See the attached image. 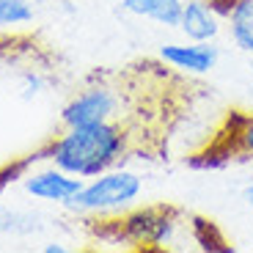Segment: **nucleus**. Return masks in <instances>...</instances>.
I'll list each match as a JSON object with an SVG mask.
<instances>
[{
	"label": "nucleus",
	"mask_w": 253,
	"mask_h": 253,
	"mask_svg": "<svg viewBox=\"0 0 253 253\" xmlns=\"http://www.w3.org/2000/svg\"><path fill=\"white\" fill-rule=\"evenodd\" d=\"M129 149V135L119 121L66 126V132L50 146V160L80 179H94L110 171Z\"/></svg>",
	"instance_id": "f257e3e1"
},
{
	"label": "nucleus",
	"mask_w": 253,
	"mask_h": 253,
	"mask_svg": "<svg viewBox=\"0 0 253 253\" xmlns=\"http://www.w3.org/2000/svg\"><path fill=\"white\" fill-rule=\"evenodd\" d=\"M143 193V182L138 173L124 171V168H110V171L94 176L88 184H83L80 193L72 198L66 207L80 209V212H119V209L132 207Z\"/></svg>",
	"instance_id": "f03ea898"
},
{
	"label": "nucleus",
	"mask_w": 253,
	"mask_h": 253,
	"mask_svg": "<svg viewBox=\"0 0 253 253\" xmlns=\"http://www.w3.org/2000/svg\"><path fill=\"white\" fill-rule=\"evenodd\" d=\"M253 160V113H228L217 138L190 160L196 168H217Z\"/></svg>",
	"instance_id": "7ed1b4c3"
},
{
	"label": "nucleus",
	"mask_w": 253,
	"mask_h": 253,
	"mask_svg": "<svg viewBox=\"0 0 253 253\" xmlns=\"http://www.w3.org/2000/svg\"><path fill=\"white\" fill-rule=\"evenodd\" d=\"M121 110V94L105 85H96L77 94L75 99L61 110V121L66 126L80 124H99V121H116Z\"/></svg>",
	"instance_id": "20e7f679"
},
{
	"label": "nucleus",
	"mask_w": 253,
	"mask_h": 253,
	"mask_svg": "<svg viewBox=\"0 0 253 253\" xmlns=\"http://www.w3.org/2000/svg\"><path fill=\"white\" fill-rule=\"evenodd\" d=\"M126 234L135 245L140 248H165L173 240L179 228L176 220V209L171 207H160V209H143L138 215L126 217L124 223Z\"/></svg>",
	"instance_id": "39448f33"
},
{
	"label": "nucleus",
	"mask_w": 253,
	"mask_h": 253,
	"mask_svg": "<svg viewBox=\"0 0 253 253\" xmlns=\"http://www.w3.org/2000/svg\"><path fill=\"white\" fill-rule=\"evenodd\" d=\"M217 47L212 42H184L160 47V61L179 75H207L217 66Z\"/></svg>",
	"instance_id": "423d86ee"
},
{
	"label": "nucleus",
	"mask_w": 253,
	"mask_h": 253,
	"mask_svg": "<svg viewBox=\"0 0 253 253\" xmlns=\"http://www.w3.org/2000/svg\"><path fill=\"white\" fill-rule=\"evenodd\" d=\"M80 187H83V179L75 176V173H66L58 165L25 179L28 193L39 201H50V204H69L80 193Z\"/></svg>",
	"instance_id": "0eeeda50"
},
{
	"label": "nucleus",
	"mask_w": 253,
	"mask_h": 253,
	"mask_svg": "<svg viewBox=\"0 0 253 253\" xmlns=\"http://www.w3.org/2000/svg\"><path fill=\"white\" fill-rule=\"evenodd\" d=\"M179 31L187 42H215L220 33V17L217 8L207 0H187L179 14Z\"/></svg>",
	"instance_id": "6e6552de"
},
{
	"label": "nucleus",
	"mask_w": 253,
	"mask_h": 253,
	"mask_svg": "<svg viewBox=\"0 0 253 253\" xmlns=\"http://www.w3.org/2000/svg\"><path fill=\"white\" fill-rule=\"evenodd\" d=\"M226 25L231 42L253 58V0H231L226 6Z\"/></svg>",
	"instance_id": "1a4fd4ad"
},
{
	"label": "nucleus",
	"mask_w": 253,
	"mask_h": 253,
	"mask_svg": "<svg viewBox=\"0 0 253 253\" xmlns=\"http://www.w3.org/2000/svg\"><path fill=\"white\" fill-rule=\"evenodd\" d=\"M184 0H121V8L126 14H135L140 19H152L157 25L176 28Z\"/></svg>",
	"instance_id": "9d476101"
},
{
	"label": "nucleus",
	"mask_w": 253,
	"mask_h": 253,
	"mask_svg": "<svg viewBox=\"0 0 253 253\" xmlns=\"http://www.w3.org/2000/svg\"><path fill=\"white\" fill-rule=\"evenodd\" d=\"M33 19V6L28 0H0V28L28 25Z\"/></svg>",
	"instance_id": "9b49d317"
},
{
	"label": "nucleus",
	"mask_w": 253,
	"mask_h": 253,
	"mask_svg": "<svg viewBox=\"0 0 253 253\" xmlns=\"http://www.w3.org/2000/svg\"><path fill=\"white\" fill-rule=\"evenodd\" d=\"M39 88H42V77H39V75H28L25 77V88H22V91H25V96H36Z\"/></svg>",
	"instance_id": "f8f14e48"
},
{
	"label": "nucleus",
	"mask_w": 253,
	"mask_h": 253,
	"mask_svg": "<svg viewBox=\"0 0 253 253\" xmlns=\"http://www.w3.org/2000/svg\"><path fill=\"white\" fill-rule=\"evenodd\" d=\"M42 251H44V253H66V248L58 245V242H47V245L42 248Z\"/></svg>",
	"instance_id": "ddd939ff"
},
{
	"label": "nucleus",
	"mask_w": 253,
	"mask_h": 253,
	"mask_svg": "<svg viewBox=\"0 0 253 253\" xmlns=\"http://www.w3.org/2000/svg\"><path fill=\"white\" fill-rule=\"evenodd\" d=\"M242 196H245V201H248V207L253 209V184H248L245 187V193H242Z\"/></svg>",
	"instance_id": "4468645a"
},
{
	"label": "nucleus",
	"mask_w": 253,
	"mask_h": 253,
	"mask_svg": "<svg viewBox=\"0 0 253 253\" xmlns=\"http://www.w3.org/2000/svg\"><path fill=\"white\" fill-rule=\"evenodd\" d=\"M228 3H231V0H217V3H212V6H215V8H223V11H226Z\"/></svg>",
	"instance_id": "2eb2a0df"
}]
</instances>
